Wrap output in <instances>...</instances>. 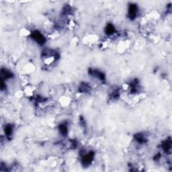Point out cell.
Segmentation results:
<instances>
[{"mask_svg":"<svg viewBox=\"0 0 172 172\" xmlns=\"http://www.w3.org/2000/svg\"><path fill=\"white\" fill-rule=\"evenodd\" d=\"M162 147L165 152H168L171 149V140H167L165 141L162 145Z\"/></svg>","mask_w":172,"mask_h":172,"instance_id":"cell-8","label":"cell"},{"mask_svg":"<svg viewBox=\"0 0 172 172\" xmlns=\"http://www.w3.org/2000/svg\"><path fill=\"white\" fill-rule=\"evenodd\" d=\"M32 37L38 44H40V45L44 44L46 41V39L44 36L38 31H35V32H32Z\"/></svg>","mask_w":172,"mask_h":172,"instance_id":"cell-1","label":"cell"},{"mask_svg":"<svg viewBox=\"0 0 172 172\" xmlns=\"http://www.w3.org/2000/svg\"><path fill=\"white\" fill-rule=\"evenodd\" d=\"M137 13V6L135 4L130 5L128 8V15L131 20L135 18Z\"/></svg>","mask_w":172,"mask_h":172,"instance_id":"cell-4","label":"cell"},{"mask_svg":"<svg viewBox=\"0 0 172 172\" xmlns=\"http://www.w3.org/2000/svg\"><path fill=\"white\" fill-rule=\"evenodd\" d=\"M93 158V153L90 152L89 153L84 155L82 157V164L83 165L86 167V166L90 165L92 162V160Z\"/></svg>","mask_w":172,"mask_h":172,"instance_id":"cell-2","label":"cell"},{"mask_svg":"<svg viewBox=\"0 0 172 172\" xmlns=\"http://www.w3.org/2000/svg\"><path fill=\"white\" fill-rule=\"evenodd\" d=\"M90 90V87L89 85H87V84H82L80 86V90L81 91H84V92H87L88 90Z\"/></svg>","mask_w":172,"mask_h":172,"instance_id":"cell-11","label":"cell"},{"mask_svg":"<svg viewBox=\"0 0 172 172\" xmlns=\"http://www.w3.org/2000/svg\"><path fill=\"white\" fill-rule=\"evenodd\" d=\"M5 133H6L8 137H9L12 134V125H6V127H5Z\"/></svg>","mask_w":172,"mask_h":172,"instance_id":"cell-10","label":"cell"},{"mask_svg":"<svg viewBox=\"0 0 172 172\" xmlns=\"http://www.w3.org/2000/svg\"><path fill=\"white\" fill-rule=\"evenodd\" d=\"M134 137H135L136 140H137V142H139V143H144L146 141V137H145V136L144 135V134H142V133L137 134Z\"/></svg>","mask_w":172,"mask_h":172,"instance_id":"cell-6","label":"cell"},{"mask_svg":"<svg viewBox=\"0 0 172 172\" xmlns=\"http://www.w3.org/2000/svg\"><path fill=\"white\" fill-rule=\"evenodd\" d=\"M59 131L62 136H67V127L65 124H61L59 126Z\"/></svg>","mask_w":172,"mask_h":172,"instance_id":"cell-9","label":"cell"},{"mask_svg":"<svg viewBox=\"0 0 172 172\" xmlns=\"http://www.w3.org/2000/svg\"><path fill=\"white\" fill-rule=\"evenodd\" d=\"M12 76V73H11L10 71L6 70V69H2V71H1V77H2V79H9V78H11Z\"/></svg>","mask_w":172,"mask_h":172,"instance_id":"cell-5","label":"cell"},{"mask_svg":"<svg viewBox=\"0 0 172 172\" xmlns=\"http://www.w3.org/2000/svg\"><path fill=\"white\" fill-rule=\"evenodd\" d=\"M90 74L92 76L97 78V79H100L101 81H104L105 79V75H104V73L97 70V69H90Z\"/></svg>","mask_w":172,"mask_h":172,"instance_id":"cell-3","label":"cell"},{"mask_svg":"<svg viewBox=\"0 0 172 172\" xmlns=\"http://www.w3.org/2000/svg\"><path fill=\"white\" fill-rule=\"evenodd\" d=\"M114 32H115V28H114V26H113L112 24H109L107 25V26L106 27V33L108 35L112 34Z\"/></svg>","mask_w":172,"mask_h":172,"instance_id":"cell-7","label":"cell"}]
</instances>
